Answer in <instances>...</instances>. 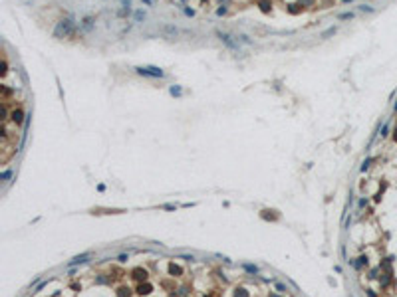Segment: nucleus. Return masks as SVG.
Instances as JSON below:
<instances>
[{
	"mask_svg": "<svg viewBox=\"0 0 397 297\" xmlns=\"http://www.w3.org/2000/svg\"><path fill=\"white\" fill-rule=\"evenodd\" d=\"M387 133H389V125H383L381 127V137H385Z\"/></svg>",
	"mask_w": 397,
	"mask_h": 297,
	"instance_id": "nucleus-11",
	"label": "nucleus"
},
{
	"mask_svg": "<svg viewBox=\"0 0 397 297\" xmlns=\"http://www.w3.org/2000/svg\"><path fill=\"white\" fill-rule=\"evenodd\" d=\"M133 20L135 22H143V20H145V10H135Z\"/></svg>",
	"mask_w": 397,
	"mask_h": 297,
	"instance_id": "nucleus-7",
	"label": "nucleus"
},
{
	"mask_svg": "<svg viewBox=\"0 0 397 297\" xmlns=\"http://www.w3.org/2000/svg\"><path fill=\"white\" fill-rule=\"evenodd\" d=\"M169 93H171L173 97H181V95H183V89H181L179 85H171L169 87Z\"/></svg>",
	"mask_w": 397,
	"mask_h": 297,
	"instance_id": "nucleus-5",
	"label": "nucleus"
},
{
	"mask_svg": "<svg viewBox=\"0 0 397 297\" xmlns=\"http://www.w3.org/2000/svg\"><path fill=\"white\" fill-rule=\"evenodd\" d=\"M395 141H397V129H395Z\"/></svg>",
	"mask_w": 397,
	"mask_h": 297,
	"instance_id": "nucleus-17",
	"label": "nucleus"
},
{
	"mask_svg": "<svg viewBox=\"0 0 397 297\" xmlns=\"http://www.w3.org/2000/svg\"><path fill=\"white\" fill-rule=\"evenodd\" d=\"M236 42H240V44H246V46H250L252 44V40L248 36H244V34H240L238 38H236Z\"/></svg>",
	"mask_w": 397,
	"mask_h": 297,
	"instance_id": "nucleus-10",
	"label": "nucleus"
},
{
	"mask_svg": "<svg viewBox=\"0 0 397 297\" xmlns=\"http://www.w3.org/2000/svg\"><path fill=\"white\" fill-rule=\"evenodd\" d=\"M75 34V24L71 18L67 20H60L54 28V38H67V36H74Z\"/></svg>",
	"mask_w": 397,
	"mask_h": 297,
	"instance_id": "nucleus-1",
	"label": "nucleus"
},
{
	"mask_svg": "<svg viewBox=\"0 0 397 297\" xmlns=\"http://www.w3.org/2000/svg\"><path fill=\"white\" fill-rule=\"evenodd\" d=\"M336 32H337V28H336V26H330V28H326V30L320 34V38H330V36L336 34Z\"/></svg>",
	"mask_w": 397,
	"mask_h": 297,
	"instance_id": "nucleus-6",
	"label": "nucleus"
},
{
	"mask_svg": "<svg viewBox=\"0 0 397 297\" xmlns=\"http://www.w3.org/2000/svg\"><path fill=\"white\" fill-rule=\"evenodd\" d=\"M341 2H344V4H349V2H353V0H341Z\"/></svg>",
	"mask_w": 397,
	"mask_h": 297,
	"instance_id": "nucleus-16",
	"label": "nucleus"
},
{
	"mask_svg": "<svg viewBox=\"0 0 397 297\" xmlns=\"http://www.w3.org/2000/svg\"><path fill=\"white\" fill-rule=\"evenodd\" d=\"M360 10L361 12H373V8H371V6H360Z\"/></svg>",
	"mask_w": 397,
	"mask_h": 297,
	"instance_id": "nucleus-13",
	"label": "nucleus"
},
{
	"mask_svg": "<svg viewBox=\"0 0 397 297\" xmlns=\"http://www.w3.org/2000/svg\"><path fill=\"white\" fill-rule=\"evenodd\" d=\"M159 32H161L165 38H175L177 34H179V28L175 26V24H169V22H163L159 24Z\"/></svg>",
	"mask_w": 397,
	"mask_h": 297,
	"instance_id": "nucleus-3",
	"label": "nucleus"
},
{
	"mask_svg": "<svg viewBox=\"0 0 397 297\" xmlns=\"http://www.w3.org/2000/svg\"><path fill=\"white\" fill-rule=\"evenodd\" d=\"M214 34L218 36V40L222 42V44L226 46V48H230V50H238V42H234L232 38L229 36V34H225V32H221V30H217Z\"/></svg>",
	"mask_w": 397,
	"mask_h": 297,
	"instance_id": "nucleus-4",
	"label": "nucleus"
},
{
	"mask_svg": "<svg viewBox=\"0 0 397 297\" xmlns=\"http://www.w3.org/2000/svg\"><path fill=\"white\" fill-rule=\"evenodd\" d=\"M121 6H123V8H131V0H121Z\"/></svg>",
	"mask_w": 397,
	"mask_h": 297,
	"instance_id": "nucleus-12",
	"label": "nucleus"
},
{
	"mask_svg": "<svg viewBox=\"0 0 397 297\" xmlns=\"http://www.w3.org/2000/svg\"><path fill=\"white\" fill-rule=\"evenodd\" d=\"M82 26H83V30H87V32H90L91 28H94V20H91V18H83Z\"/></svg>",
	"mask_w": 397,
	"mask_h": 297,
	"instance_id": "nucleus-9",
	"label": "nucleus"
},
{
	"mask_svg": "<svg viewBox=\"0 0 397 297\" xmlns=\"http://www.w3.org/2000/svg\"><path fill=\"white\" fill-rule=\"evenodd\" d=\"M217 14H218V16H222V14H226V8H218V10H217Z\"/></svg>",
	"mask_w": 397,
	"mask_h": 297,
	"instance_id": "nucleus-15",
	"label": "nucleus"
},
{
	"mask_svg": "<svg viewBox=\"0 0 397 297\" xmlns=\"http://www.w3.org/2000/svg\"><path fill=\"white\" fill-rule=\"evenodd\" d=\"M135 72L139 75H145V77H165V72L161 68H155V65H147V68H135Z\"/></svg>",
	"mask_w": 397,
	"mask_h": 297,
	"instance_id": "nucleus-2",
	"label": "nucleus"
},
{
	"mask_svg": "<svg viewBox=\"0 0 397 297\" xmlns=\"http://www.w3.org/2000/svg\"><path fill=\"white\" fill-rule=\"evenodd\" d=\"M246 269H248V271H254V273H256V271H258V267H256V265H246Z\"/></svg>",
	"mask_w": 397,
	"mask_h": 297,
	"instance_id": "nucleus-14",
	"label": "nucleus"
},
{
	"mask_svg": "<svg viewBox=\"0 0 397 297\" xmlns=\"http://www.w3.org/2000/svg\"><path fill=\"white\" fill-rule=\"evenodd\" d=\"M356 18V14L353 12H341V14H337V20H353Z\"/></svg>",
	"mask_w": 397,
	"mask_h": 297,
	"instance_id": "nucleus-8",
	"label": "nucleus"
}]
</instances>
